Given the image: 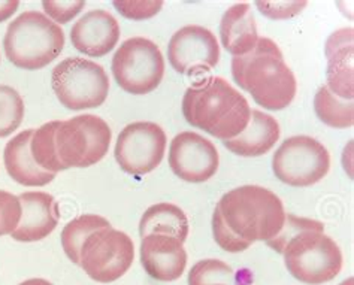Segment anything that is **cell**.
Masks as SVG:
<instances>
[{
	"label": "cell",
	"instance_id": "obj_1",
	"mask_svg": "<svg viewBox=\"0 0 354 285\" xmlns=\"http://www.w3.org/2000/svg\"><path fill=\"white\" fill-rule=\"evenodd\" d=\"M181 109L192 127L223 142L244 132L251 117L248 100L220 77L199 81L185 90Z\"/></svg>",
	"mask_w": 354,
	"mask_h": 285
},
{
	"label": "cell",
	"instance_id": "obj_2",
	"mask_svg": "<svg viewBox=\"0 0 354 285\" xmlns=\"http://www.w3.org/2000/svg\"><path fill=\"white\" fill-rule=\"evenodd\" d=\"M232 77L268 111L286 109L297 91L295 73L287 66L278 45L269 38H259L250 54L232 59Z\"/></svg>",
	"mask_w": 354,
	"mask_h": 285
},
{
	"label": "cell",
	"instance_id": "obj_3",
	"mask_svg": "<svg viewBox=\"0 0 354 285\" xmlns=\"http://www.w3.org/2000/svg\"><path fill=\"white\" fill-rule=\"evenodd\" d=\"M223 222L244 241L268 242L286 222V209L274 191L260 186H242L227 191L218 200Z\"/></svg>",
	"mask_w": 354,
	"mask_h": 285
},
{
	"label": "cell",
	"instance_id": "obj_4",
	"mask_svg": "<svg viewBox=\"0 0 354 285\" xmlns=\"http://www.w3.org/2000/svg\"><path fill=\"white\" fill-rule=\"evenodd\" d=\"M64 32L39 11H26L9 23L3 50L6 59L23 70H41L64 48Z\"/></svg>",
	"mask_w": 354,
	"mask_h": 285
},
{
	"label": "cell",
	"instance_id": "obj_5",
	"mask_svg": "<svg viewBox=\"0 0 354 285\" xmlns=\"http://www.w3.org/2000/svg\"><path fill=\"white\" fill-rule=\"evenodd\" d=\"M281 255L288 273L306 285L330 282L342 269L339 246L324 232H304L295 236Z\"/></svg>",
	"mask_w": 354,
	"mask_h": 285
},
{
	"label": "cell",
	"instance_id": "obj_6",
	"mask_svg": "<svg viewBox=\"0 0 354 285\" xmlns=\"http://www.w3.org/2000/svg\"><path fill=\"white\" fill-rule=\"evenodd\" d=\"M51 86L59 102L71 111L99 108L109 95L105 69L88 59L69 57L53 69Z\"/></svg>",
	"mask_w": 354,
	"mask_h": 285
},
{
	"label": "cell",
	"instance_id": "obj_7",
	"mask_svg": "<svg viewBox=\"0 0 354 285\" xmlns=\"http://www.w3.org/2000/svg\"><path fill=\"white\" fill-rule=\"evenodd\" d=\"M111 141L113 130L108 123L91 114L62 121L55 132V150L68 169L95 166L108 154Z\"/></svg>",
	"mask_w": 354,
	"mask_h": 285
},
{
	"label": "cell",
	"instance_id": "obj_8",
	"mask_svg": "<svg viewBox=\"0 0 354 285\" xmlns=\"http://www.w3.org/2000/svg\"><path fill=\"white\" fill-rule=\"evenodd\" d=\"M165 68L160 48L141 36L121 43L111 64L118 87L133 96L153 93L165 77Z\"/></svg>",
	"mask_w": 354,
	"mask_h": 285
},
{
	"label": "cell",
	"instance_id": "obj_9",
	"mask_svg": "<svg viewBox=\"0 0 354 285\" xmlns=\"http://www.w3.org/2000/svg\"><path fill=\"white\" fill-rule=\"evenodd\" d=\"M135 244L127 233L114 228H99L84 241L80 264L87 277L99 284L118 281L132 268Z\"/></svg>",
	"mask_w": 354,
	"mask_h": 285
},
{
	"label": "cell",
	"instance_id": "obj_10",
	"mask_svg": "<svg viewBox=\"0 0 354 285\" xmlns=\"http://www.w3.org/2000/svg\"><path fill=\"white\" fill-rule=\"evenodd\" d=\"M330 169V154L311 136H292L272 157V172L286 186L305 188L320 182Z\"/></svg>",
	"mask_w": 354,
	"mask_h": 285
},
{
	"label": "cell",
	"instance_id": "obj_11",
	"mask_svg": "<svg viewBox=\"0 0 354 285\" xmlns=\"http://www.w3.org/2000/svg\"><path fill=\"white\" fill-rule=\"evenodd\" d=\"M166 145L167 137L160 126L151 121H136L120 132L114 157L121 170L141 177L160 166Z\"/></svg>",
	"mask_w": 354,
	"mask_h": 285
},
{
	"label": "cell",
	"instance_id": "obj_12",
	"mask_svg": "<svg viewBox=\"0 0 354 285\" xmlns=\"http://www.w3.org/2000/svg\"><path fill=\"white\" fill-rule=\"evenodd\" d=\"M167 60L181 75L194 77L209 72L220 61V45L216 35L198 24L181 27L167 45Z\"/></svg>",
	"mask_w": 354,
	"mask_h": 285
},
{
	"label": "cell",
	"instance_id": "obj_13",
	"mask_svg": "<svg viewBox=\"0 0 354 285\" xmlns=\"http://www.w3.org/2000/svg\"><path fill=\"white\" fill-rule=\"evenodd\" d=\"M167 160L176 177L190 184L209 181L220 166L216 145L196 132L176 135L171 142Z\"/></svg>",
	"mask_w": 354,
	"mask_h": 285
},
{
	"label": "cell",
	"instance_id": "obj_14",
	"mask_svg": "<svg viewBox=\"0 0 354 285\" xmlns=\"http://www.w3.org/2000/svg\"><path fill=\"white\" fill-rule=\"evenodd\" d=\"M120 36L118 21L105 9H93L84 14L71 29L72 47L91 59L108 56L118 45Z\"/></svg>",
	"mask_w": 354,
	"mask_h": 285
},
{
	"label": "cell",
	"instance_id": "obj_15",
	"mask_svg": "<svg viewBox=\"0 0 354 285\" xmlns=\"http://www.w3.org/2000/svg\"><path fill=\"white\" fill-rule=\"evenodd\" d=\"M139 257L148 277L160 282L180 279L187 266L184 242L169 235L151 233L144 236Z\"/></svg>",
	"mask_w": 354,
	"mask_h": 285
},
{
	"label": "cell",
	"instance_id": "obj_16",
	"mask_svg": "<svg viewBox=\"0 0 354 285\" xmlns=\"http://www.w3.org/2000/svg\"><path fill=\"white\" fill-rule=\"evenodd\" d=\"M21 202V219L11 237L17 242H38L48 237L59 224V204L50 193L26 191Z\"/></svg>",
	"mask_w": 354,
	"mask_h": 285
},
{
	"label": "cell",
	"instance_id": "obj_17",
	"mask_svg": "<svg viewBox=\"0 0 354 285\" xmlns=\"http://www.w3.org/2000/svg\"><path fill=\"white\" fill-rule=\"evenodd\" d=\"M353 29H339L333 32L326 41L324 54L328 59V87L335 96L344 100L354 97V45Z\"/></svg>",
	"mask_w": 354,
	"mask_h": 285
},
{
	"label": "cell",
	"instance_id": "obj_18",
	"mask_svg": "<svg viewBox=\"0 0 354 285\" xmlns=\"http://www.w3.org/2000/svg\"><path fill=\"white\" fill-rule=\"evenodd\" d=\"M33 128L14 136L5 146L3 164L9 177L23 187H45L54 181L55 175L45 172L35 163L30 154Z\"/></svg>",
	"mask_w": 354,
	"mask_h": 285
},
{
	"label": "cell",
	"instance_id": "obj_19",
	"mask_svg": "<svg viewBox=\"0 0 354 285\" xmlns=\"http://www.w3.org/2000/svg\"><path fill=\"white\" fill-rule=\"evenodd\" d=\"M259 33L250 3H236L223 14L220 21V41L223 48L234 57H244L254 50Z\"/></svg>",
	"mask_w": 354,
	"mask_h": 285
},
{
	"label": "cell",
	"instance_id": "obj_20",
	"mask_svg": "<svg viewBox=\"0 0 354 285\" xmlns=\"http://www.w3.org/2000/svg\"><path fill=\"white\" fill-rule=\"evenodd\" d=\"M281 135L277 119L257 109H251L245 130L234 139L225 141L226 148L239 157H260L271 151Z\"/></svg>",
	"mask_w": 354,
	"mask_h": 285
},
{
	"label": "cell",
	"instance_id": "obj_21",
	"mask_svg": "<svg viewBox=\"0 0 354 285\" xmlns=\"http://www.w3.org/2000/svg\"><path fill=\"white\" fill-rule=\"evenodd\" d=\"M190 232L189 218L184 214V210L174 204H156L148 208L139 222V235L141 237L158 233L169 235L181 242H185Z\"/></svg>",
	"mask_w": 354,
	"mask_h": 285
},
{
	"label": "cell",
	"instance_id": "obj_22",
	"mask_svg": "<svg viewBox=\"0 0 354 285\" xmlns=\"http://www.w3.org/2000/svg\"><path fill=\"white\" fill-rule=\"evenodd\" d=\"M314 111L323 124L332 128H350L354 124L353 100H344L322 86L314 96Z\"/></svg>",
	"mask_w": 354,
	"mask_h": 285
},
{
	"label": "cell",
	"instance_id": "obj_23",
	"mask_svg": "<svg viewBox=\"0 0 354 285\" xmlns=\"http://www.w3.org/2000/svg\"><path fill=\"white\" fill-rule=\"evenodd\" d=\"M111 227L106 218L96 214H84L64 226L60 241L64 254L73 264H80V253L84 241L99 228Z\"/></svg>",
	"mask_w": 354,
	"mask_h": 285
},
{
	"label": "cell",
	"instance_id": "obj_24",
	"mask_svg": "<svg viewBox=\"0 0 354 285\" xmlns=\"http://www.w3.org/2000/svg\"><path fill=\"white\" fill-rule=\"evenodd\" d=\"M62 121H50L33 130L30 139V154L41 169L57 175L59 172L68 170L60 161L57 150H55V132Z\"/></svg>",
	"mask_w": 354,
	"mask_h": 285
},
{
	"label": "cell",
	"instance_id": "obj_25",
	"mask_svg": "<svg viewBox=\"0 0 354 285\" xmlns=\"http://www.w3.org/2000/svg\"><path fill=\"white\" fill-rule=\"evenodd\" d=\"M187 282L189 285H239L235 271L217 259L198 262L190 269Z\"/></svg>",
	"mask_w": 354,
	"mask_h": 285
},
{
	"label": "cell",
	"instance_id": "obj_26",
	"mask_svg": "<svg viewBox=\"0 0 354 285\" xmlns=\"http://www.w3.org/2000/svg\"><path fill=\"white\" fill-rule=\"evenodd\" d=\"M26 106L21 95L9 86H0V137L11 136L21 126Z\"/></svg>",
	"mask_w": 354,
	"mask_h": 285
},
{
	"label": "cell",
	"instance_id": "obj_27",
	"mask_svg": "<svg viewBox=\"0 0 354 285\" xmlns=\"http://www.w3.org/2000/svg\"><path fill=\"white\" fill-rule=\"evenodd\" d=\"M304 232H324V226L323 223L315 222V219H311V218L287 214L283 228L279 230V233L275 237H272L271 241H268L266 245L275 253L281 254L287 242Z\"/></svg>",
	"mask_w": 354,
	"mask_h": 285
},
{
	"label": "cell",
	"instance_id": "obj_28",
	"mask_svg": "<svg viewBox=\"0 0 354 285\" xmlns=\"http://www.w3.org/2000/svg\"><path fill=\"white\" fill-rule=\"evenodd\" d=\"M113 6L117 12L132 21L150 20L162 11V0H115Z\"/></svg>",
	"mask_w": 354,
	"mask_h": 285
},
{
	"label": "cell",
	"instance_id": "obj_29",
	"mask_svg": "<svg viewBox=\"0 0 354 285\" xmlns=\"http://www.w3.org/2000/svg\"><path fill=\"white\" fill-rule=\"evenodd\" d=\"M212 235H214V241L217 242V245L221 248V250H225L227 253L232 254H236V253H242L248 250L251 246L250 242L244 241V239H241L239 236H236L232 230L226 226V223L223 222L220 210L214 209V214H212Z\"/></svg>",
	"mask_w": 354,
	"mask_h": 285
},
{
	"label": "cell",
	"instance_id": "obj_30",
	"mask_svg": "<svg viewBox=\"0 0 354 285\" xmlns=\"http://www.w3.org/2000/svg\"><path fill=\"white\" fill-rule=\"evenodd\" d=\"M21 219L20 197L0 190V237L11 236Z\"/></svg>",
	"mask_w": 354,
	"mask_h": 285
},
{
	"label": "cell",
	"instance_id": "obj_31",
	"mask_svg": "<svg viewBox=\"0 0 354 285\" xmlns=\"http://www.w3.org/2000/svg\"><path fill=\"white\" fill-rule=\"evenodd\" d=\"M84 0H45L42 2L44 14L55 24H68L77 18L86 8Z\"/></svg>",
	"mask_w": 354,
	"mask_h": 285
},
{
	"label": "cell",
	"instance_id": "obj_32",
	"mask_svg": "<svg viewBox=\"0 0 354 285\" xmlns=\"http://www.w3.org/2000/svg\"><path fill=\"white\" fill-rule=\"evenodd\" d=\"M306 5V2H256L260 14L277 21L299 15Z\"/></svg>",
	"mask_w": 354,
	"mask_h": 285
},
{
	"label": "cell",
	"instance_id": "obj_33",
	"mask_svg": "<svg viewBox=\"0 0 354 285\" xmlns=\"http://www.w3.org/2000/svg\"><path fill=\"white\" fill-rule=\"evenodd\" d=\"M20 2L18 0H0V23L8 21L18 11Z\"/></svg>",
	"mask_w": 354,
	"mask_h": 285
},
{
	"label": "cell",
	"instance_id": "obj_34",
	"mask_svg": "<svg viewBox=\"0 0 354 285\" xmlns=\"http://www.w3.org/2000/svg\"><path fill=\"white\" fill-rule=\"evenodd\" d=\"M18 285H53V284L44 278H30V279H26V281L20 282Z\"/></svg>",
	"mask_w": 354,
	"mask_h": 285
},
{
	"label": "cell",
	"instance_id": "obj_35",
	"mask_svg": "<svg viewBox=\"0 0 354 285\" xmlns=\"http://www.w3.org/2000/svg\"><path fill=\"white\" fill-rule=\"evenodd\" d=\"M339 285H354V279L350 277V278H347L346 281H342Z\"/></svg>",
	"mask_w": 354,
	"mask_h": 285
}]
</instances>
